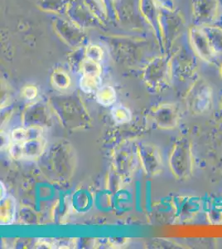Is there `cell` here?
Returning <instances> with one entry per match:
<instances>
[{"label":"cell","mask_w":222,"mask_h":249,"mask_svg":"<svg viewBox=\"0 0 222 249\" xmlns=\"http://www.w3.org/2000/svg\"><path fill=\"white\" fill-rule=\"evenodd\" d=\"M171 174L178 180L191 178L194 170L192 146L188 137H181L175 142L169 160Z\"/></svg>","instance_id":"obj_1"},{"label":"cell","mask_w":222,"mask_h":249,"mask_svg":"<svg viewBox=\"0 0 222 249\" xmlns=\"http://www.w3.org/2000/svg\"><path fill=\"white\" fill-rule=\"evenodd\" d=\"M172 79L170 53L154 57L144 68L143 80L153 91L165 90L171 85Z\"/></svg>","instance_id":"obj_2"},{"label":"cell","mask_w":222,"mask_h":249,"mask_svg":"<svg viewBox=\"0 0 222 249\" xmlns=\"http://www.w3.org/2000/svg\"><path fill=\"white\" fill-rule=\"evenodd\" d=\"M159 27L163 41V53L172 51L175 43L185 30L186 21L179 10H169L159 8Z\"/></svg>","instance_id":"obj_3"},{"label":"cell","mask_w":222,"mask_h":249,"mask_svg":"<svg viewBox=\"0 0 222 249\" xmlns=\"http://www.w3.org/2000/svg\"><path fill=\"white\" fill-rule=\"evenodd\" d=\"M103 41L110 49L113 57L122 62L136 61L144 47V40L134 37L107 36L103 38Z\"/></svg>","instance_id":"obj_4"},{"label":"cell","mask_w":222,"mask_h":249,"mask_svg":"<svg viewBox=\"0 0 222 249\" xmlns=\"http://www.w3.org/2000/svg\"><path fill=\"white\" fill-rule=\"evenodd\" d=\"M213 102V91L206 80L199 77L191 84L186 94L187 108L192 115H202L208 111Z\"/></svg>","instance_id":"obj_5"},{"label":"cell","mask_w":222,"mask_h":249,"mask_svg":"<svg viewBox=\"0 0 222 249\" xmlns=\"http://www.w3.org/2000/svg\"><path fill=\"white\" fill-rule=\"evenodd\" d=\"M172 78L186 80L192 77L197 71V54L191 48L190 43H183L175 51L170 53Z\"/></svg>","instance_id":"obj_6"},{"label":"cell","mask_w":222,"mask_h":249,"mask_svg":"<svg viewBox=\"0 0 222 249\" xmlns=\"http://www.w3.org/2000/svg\"><path fill=\"white\" fill-rule=\"evenodd\" d=\"M138 160V146L132 142H124L117 148L114 155V169L120 180L125 181L131 177Z\"/></svg>","instance_id":"obj_7"},{"label":"cell","mask_w":222,"mask_h":249,"mask_svg":"<svg viewBox=\"0 0 222 249\" xmlns=\"http://www.w3.org/2000/svg\"><path fill=\"white\" fill-rule=\"evenodd\" d=\"M66 14L68 19L82 29L104 27V23L93 14L85 0H70Z\"/></svg>","instance_id":"obj_8"},{"label":"cell","mask_w":222,"mask_h":249,"mask_svg":"<svg viewBox=\"0 0 222 249\" xmlns=\"http://www.w3.org/2000/svg\"><path fill=\"white\" fill-rule=\"evenodd\" d=\"M53 29L62 42L73 49L85 47L89 43L84 29L70 20L56 18L53 22Z\"/></svg>","instance_id":"obj_9"},{"label":"cell","mask_w":222,"mask_h":249,"mask_svg":"<svg viewBox=\"0 0 222 249\" xmlns=\"http://www.w3.org/2000/svg\"><path fill=\"white\" fill-rule=\"evenodd\" d=\"M191 9L193 25H213L219 17L220 0H191Z\"/></svg>","instance_id":"obj_10"},{"label":"cell","mask_w":222,"mask_h":249,"mask_svg":"<svg viewBox=\"0 0 222 249\" xmlns=\"http://www.w3.org/2000/svg\"><path fill=\"white\" fill-rule=\"evenodd\" d=\"M189 43L200 59L210 64H216L217 54L211 48L207 36L202 27L192 25L188 33Z\"/></svg>","instance_id":"obj_11"},{"label":"cell","mask_w":222,"mask_h":249,"mask_svg":"<svg viewBox=\"0 0 222 249\" xmlns=\"http://www.w3.org/2000/svg\"><path fill=\"white\" fill-rule=\"evenodd\" d=\"M138 160L147 175L157 176L163 170V159L160 151L155 145L141 144L138 145Z\"/></svg>","instance_id":"obj_12"},{"label":"cell","mask_w":222,"mask_h":249,"mask_svg":"<svg viewBox=\"0 0 222 249\" xmlns=\"http://www.w3.org/2000/svg\"><path fill=\"white\" fill-rule=\"evenodd\" d=\"M150 120L155 127L161 130H172L177 127L180 112L177 106L173 104H162L152 110Z\"/></svg>","instance_id":"obj_13"},{"label":"cell","mask_w":222,"mask_h":249,"mask_svg":"<svg viewBox=\"0 0 222 249\" xmlns=\"http://www.w3.org/2000/svg\"><path fill=\"white\" fill-rule=\"evenodd\" d=\"M175 218L181 223H187L196 218L202 208L200 199L197 197L182 196L173 202Z\"/></svg>","instance_id":"obj_14"},{"label":"cell","mask_w":222,"mask_h":249,"mask_svg":"<svg viewBox=\"0 0 222 249\" xmlns=\"http://www.w3.org/2000/svg\"><path fill=\"white\" fill-rule=\"evenodd\" d=\"M138 7L142 17L144 18V19L146 21L154 32L155 39L157 41V46L160 48V51L164 54L160 27L158 22L159 7L157 6L155 0H139Z\"/></svg>","instance_id":"obj_15"},{"label":"cell","mask_w":222,"mask_h":249,"mask_svg":"<svg viewBox=\"0 0 222 249\" xmlns=\"http://www.w3.org/2000/svg\"><path fill=\"white\" fill-rule=\"evenodd\" d=\"M46 142L43 137L28 140L22 143V160H35L42 156L45 150Z\"/></svg>","instance_id":"obj_16"},{"label":"cell","mask_w":222,"mask_h":249,"mask_svg":"<svg viewBox=\"0 0 222 249\" xmlns=\"http://www.w3.org/2000/svg\"><path fill=\"white\" fill-rule=\"evenodd\" d=\"M16 214V202L12 196H6L1 200V224L10 225L14 222Z\"/></svg>","instance_id":"obj_17"},{"label":"cell","mask_w":222,"mask_h":249,"mask_svg":"<svg viewBox=\"0 0 222 249\" xmlns=\"http://www.w3.org/2000/svg\"><path fill=\"white\" fill-rule=\"evenodd\" d=\"M207 36L211 48L217 55H222V27L208 25L202 27Z\"/></svg>","instance_id":"obj_18"},{"label":"cell","mask_w":222,"mask_h":249,"mask_svg":"<svg viewBox=\"0 0 222 249\" xmlns=\"http://www.w3.org/2000/svg\"><path fill=\"white\" fill-rule=\"evenodd\" d=\"M70 0H37V6L42 11L61 15L66 13Z\"/></svg>","instance_id":"obj_19"},{"label":"cell","mask_w":222,"mask_h":249,"mask_svg":"<svg viewBox=\"0 0 222 249\" xmlns=\"http://www.w3.org/2000/svg\"><path fill=\"white\" fill-rule=\"evenodd\" d=\"M95 95L99 104L106 107L114 105L117 98L115 88L110 85L102 86Z\"/></svg>","instance_id":"obj_20"},{"label":"cell","mask_w":222,"mask_h":249,"mask_svg":"<svg viewBox=\"0 0 222 249\" xmlns=\"http://www.w3.org/2000/svg\"><path fill=\"white\" fill-rule=\"evenodd\" d=\"M102 86V76H88L82 74L80 79V88L85 93L96 94Z\"/></svg>","instance_id":"obj_21"},{"label":"cell","mask_w":222,"mask_h":249,"mask_svg":"<svg viewBox=\"0 0 222 249\" xmlns=\"http://www.w3.org/2000/svg\"><path fill=\"white\" fill-rule=\"evenodd\" d=\"M51 82L54 88L63 91L70 88L71 80L67 71L61 68H56L51 74Z\"/></svg>","instance_id":"obj_22"},{"label":"cell","mask_w":222,"mask_h":249,"mask_svg":"<svg viewBox=\"0 0 222 249\" xmlns=\"http://www.w3.org/2000/svg\"><path fill=\"white\" fill-rule=\"evenodd\" d=\"M85 58L86 57L85 53V47L74 49V51L68 57V62H69L71 71H76V72L81 71L82 63Z\"/></svg>","instance_id":"obj_23"},{"label":"cell","mask_w":222,"mask_h":249,"mask_svg":"<svg viewBox=\"0 0 222 249\" xmlns=\"http://www.w3.org/2000/svg\"><path fill=\"white\" fill-rule=\"evenodd\" d=\"M113 119L118 124H126L132 119V113L129 108L124 106H116L111 109Z\"/></svg>","instance_id":"obj_24"},{"label":"cell","mask_w":222,"mask_h":249,"mask_svg":"<svg viewBox=\"0 0 222 249\" xmlns=\"http://www.w3.org/2000/svg\"><path fill=\"white\" fill-rule=\"evenodd\" d=\"M85 57L94 62H101L104 57V50L102 46L99 44L88 43L87 45L85 47Z\"/></svg>","instance_id":"obj_25"},{"label":"cell","mask_w":222,"mask_h":249,"mask_svg":"<svg viewBox=\"0 0 222 249\" xmlns=\"http://www.w3.org/2000/svg\"><path fill=\"white\" fill-rule=\"evenodd\" d=\"M81 72L88 76H102V68L100 62L85 58L82 63Z\"/></svg>","instance_id":"obj_26"},{"label":"cell","mask_w":222,"mask_h":249,"mask_svg":"<svg viewBox=\"0 0 222 249\" xmlns=\"http://www.w3.org/2000/svg\"><path fill=\"white\" fill-rule=\"evenodd\" d=\"M104 8L107 18L110 21H119V9L116 5L117 0H100Z\"/></svg>","instance_id":"obj_27"},{"label":"cell","mask_w":222,"mask_h":249,"mask_svg":"<svg viewBox=\"0 0 222 249\" xmlns=\"http://www.w3.org/2000/svg\"><path fill=\"white\" fill-rule=\"evenodd\" d=\"M206 220L211 225H222V208L213 207L208 212L206 213Z\"/></svg>","instance_id":"obj_28"},{"label":"cell","mask_w":222,"mask_h":249,"mask_svg":"<svg viewBox=\"0 0 222 249\" xmlns=\"http://www.w3.org/2000/svg\"><path fill=\"white\" fill-rule=\"evenodd\" d=\"M11 142L16 143H23L28 141V133L27 128H16L11 132Z\"/></svg>","instance_id":"obj_29"},{"label":"cell","mask_w":222,"mask_h":249,"mask_svg":"<svg viewBox=\"0 0 222 249\" xmlns=\"http://www.w3.org/2000/svg\"><path fill=\"white\" fill-rule=\"evenodd\" d=\"M21 94L24 99L32 101V100L37 98V95H38V89L35 85L28 84L22 88Z\"/></svg>","instance_id":"obj_30"},{"label":"cell","mask_w":222,"mask_h":249,"mask_svg":"<svg viewBox=\"0 0 222 249\" xmlns=\"http://www.w3.org/2000/svg\"><path fill=\"white\" fill-rule=\"evenodd\" d=\"M157 6L161 9L174 10L175 0H155Z\"/></svg>","instance_id":"obj_31"},{"label":"cell","mask_w":222,"mask_h":249,"mask_svg":"<svg viewBox=\"0 0 222 249\" xmlns=\"http://www.w3.org/2000/svg\"><path fill=\"white\" fill-rule=\"evenodd\" d=\"M6 196H7V193H6L5 186H4V184L1 182V200L5 198Z\"/></svg>","instance_id":"obj_32"},{"label":"cell","mask_w":222,"mask_h":249,"mask_svg":"<svg viewBox=\"0 0 222 249\" xmlns=\"http://www.w3.org/2000/svg\"><path fill=\"white\" fill-rule=\"evenodd\" d=\"M220 75H221V77L222 78V63L220 65Z\"/></svg>","instance_id":"obj_33"},{"label":"cell","mask_w":222,"mask_h":249,"mask_svg":"<svg viewBox=\"0 0 222 249\" xmlns=\"http://www.w3.org/2000/svg\"><path fill=\"white\" fill-rule=\"evenodd\" d=\"M221 109H222V102H221Z\"/></svg>","instance_id":"obj_34"}]
</instances>
